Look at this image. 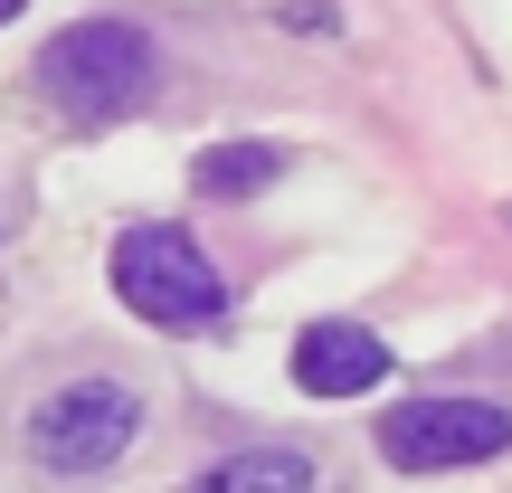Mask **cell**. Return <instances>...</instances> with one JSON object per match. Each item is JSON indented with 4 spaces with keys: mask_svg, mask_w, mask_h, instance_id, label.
<instances>
[{
    "mask_svg": "<svg viewBox=\"0 0 512 493\" xmlns=\"http://www.w3.org/2000/svg\"><path fill=\"white\" fill-rule=\"evenodd\" d=\"M152 76H162V57L124 19H76V29H57L38 48V95L57 114H76V124H114V114L152 105Z\"/></svg>",
    "mask_w": 512,
    "mask_h": 493,
    "instance_id": "obj_1",
    "label": "cell"
},
{
    "mask_svg": "<svg viewBox=\"0 0 512 493\" xmlns=\"http://www.w3.org/2000/svg\"><path fill=\"white\" fill-rule=\"evenodd\" d=\"M114 294L162 332H209L228 313V285L190 228H124L114 238Z\"/></svg>",
    "mask_w": 512,
    "mask_h": 493,
    "instance_id": "obj_2",
    "label": "cell"
},
{
    "mask_svg": "<svg viewBox=\"0 0 512 493\" xmlns=\"http://www.w3.org/2000/svg\"><path fill=\"white\" fill-rule=\"evenodd\" d=\"M133 437H143V399L124 380H67L29 408V456L48 475H105Z\"/></svg>",
    "mask_w": 512,
    "mask_h": 493,
    "instance_id": "obj_3",
    "label": "cell"
},
{
    "mask_svg": "<svg viewBox=\"0 0 512 493\" xmlns=\"http://www.w3.org/2000/svg\"><path fill=\"white\" fill-rule=\"evenodd\" d=\"M512 446V408L494 399H408L380 418V456L399 475H446V465H484Z\"/></svg>",
    "mask_w": 512,
    "mask_h": 493,
    "instance_id": "obj_4",
    "label": "cell"
},
{
    "mask_svg": "<svg viewBox=\"0 0 512 493\" xmlns=\"http://www.w3.org/2000/svg\"><path fill=\"white\" fill-rule=\"evenodd\" d=\"M380 380H389V342L370 323H304L294 389H313V399H370Z\"/></svg>",
    "mask_w": 512,
    "mask_h": 493,
    "instance_id": "obj_5",
    "label": "cell"
},
{
    "mask_svg": "<svg viewBox=\"0 0 512 493\" xmlns=\"http://www.w3.org/2000/svg\"><path fill=\"white\" fill-rule=\"evenodd\" d=\"M313 484H323V465L304 446H247V456H219L190 493H313Z\"/></svg>",
    "mask_w": 512,
    "mask_h": 493,
    "instance_id": "obj_6",
    "label": "cell"
},
{
    "mask_svg": "<svg viewBox=\"0 0 512 493\" xmlns=\"http://www.w3.org/2000/svg\"><path fill=\"white\" fill-rule=\"evenodd\" d=\"M266 181H285V143H219V152H200V190H219V200H256Z\"/></svg>",
    "mask_w": 512,
    "mask_h": 493,
    "instance_id": "obj_7",
    "label": "cell"
},
{
    "mask_svg": "<svg viewBox=\"0 0 512 493\" xmlns=\"http://www.w3.org/2000/svg\"><path fill=\"white\" fill-rule=\"evenodd\" d=\"M10 10H19V0H0V19H10Z\"/></svg>",
    "mask_w": 512,
    "mask_h": 493,
    "instance_id": "obj_8",
    "label": "cell"
}]
</instances>
